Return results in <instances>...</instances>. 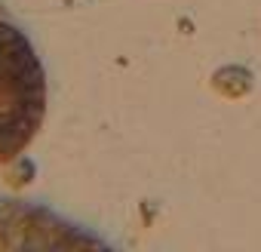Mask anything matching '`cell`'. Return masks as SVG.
<instances>
[{
	"instance_id": "1",
	"label": "cell",
	"mask_w": 261,
	"mask_h": 252,
	"mask_svg": "<svg viewBox=\"0 0 261 252\" xmlns=\"http://www.w3.org/2000/svg\"><path fill=\"white\" fill-rule=\"evenodd\" d=\"M46 117V71L28 34L0 19V166L34 142Z\"/></svg>"
}]
</instances>
